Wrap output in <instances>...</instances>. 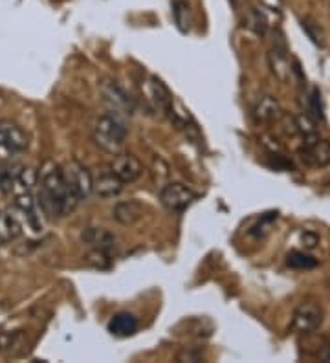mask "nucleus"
<instances>
[{
  "label": "nucleus",
  "mask_w": 330,
  "mask_h": 363,
  "mask_svg": "<svg viewBox=\"0 0 330 363\" xmlns=\"http://www.w3.org/2000/svg\"><path fill=\"white\" fill-rule=\"evenodd\" d=\"M21 165L13 164L8 165V167L0 169V191L4 195H9V193H15V184H17V173Z\"/></svg>",
  "instance_id": "obj_22"
},
{
  "label": "nucleus",
  "mask_w": 330,
  "mask_h": 363,
  "mask_svg": "<svg viewBox=\"0 0 330 363\" xmlns=\"http://www.w3.org/2000/svg\"><path fill=\"white\" fill-rule=\"evenodd\" d=\"M62 173H65L66 184H68L72 195L75 196L77 202L90 199V195L94 193V178L83 164L70 162L66 167H62Z\"/></svg>",
  "instance_id": "obj_4"
},
{
  "label": "nucleus",
  "mask_w": 330,
  "mask_h": 363,
  "mask_svg": "<svg viewBox=\"0 0 330 363\" xmlns=\"http://www.w3.org/2000/svg\"><path fill=\"white\" fill-rule=\"evenodd\" d=\"M301 24H303V30L307 31V35L312 39V43H316L317 46H325V33H323L321 28L312 23L310 18H304Z\"/></svg>",
  "instance_id": "obj_24"
},
{
  "label": "nucleus",
  "mask_w": 330,
  "mask_h": 363,
  "mask_svg": "<svg viewBox=\"0 0 330 363\" xmlns=\"http://www.w3.org/2000/svg\"><path fill=\"white\" fill-rule=\"evenodd\" d=\"M127 134L128 129L123 120V114L114 111L99 116L92 129L94 143L109 155H118L123 149L125 142H127Z\"/></svg>",
  "instance_id": "obj_2"
},
{
  "label": "nucleus",
  "mask_w": 330,
  "mask_h": 363,
  "mask_svg": "<svg viewBox=\"0 0 330 363\" xmlns=\"http://www.w3.org/2000/svg\"><path fill=\"white\" fill-rule=\"evenodd\" d=\"M147 94L150 96L149 99L153 101V105L172 120V116H175L176 112H175V106H172V96L171 92H169L167 86H165L160 79H156V77H150L149 92Z\"/></svg>",
  "instance_id": "obj_13"
},
{
  "label": "nucleus",
  "mask_w": 330,
  "mask_h": 363,
  "mask_svg": "<svg viewBox=\"0 0 330 363\" xmlns=\"http://www.w3.org/2000/svg\"><path fill=\"white\" fill-rule=\"evenodd\" d=\"M248 28L253 30L257 35H266V31H268V18L264 15L263 9L259 8H251L250 13H248Z\"/></svg>",
  "instance_id": "obj_23"
},
{
  "label": "nucleus",
  "mask_w": 330,
  "mask_h": 363,
  "mask_svg": "<svg viewBox=\"0 0 330 363\" xmlns=\"http://www.w3.org/2000/svg\"><path fill=\"white\" fill-rule=\"evenodd\" d=\"M172 17H175L176 28L182 31V33H187L191 30V24H193V11H191V6L185 2V0H175L172 2Z\"/></svg>",
  "instance_id": "obj_19"
},
{
  "label": "nucleus",
  "mask_w": 330,
  "mask_h": 363,
  "mask_svg": "<svg viewBox=\"0 0 330 363\" xmlns=\"http://www.w3.org/2000/svg\"><path fill=\"white\" fill-rule=\"evenodd\" d=\"M37 184H39V206L43 213L50 217H66L79 204L72 195L70 187L65 180L62 167L55 162H44L40 171L37 173Z\"/></svg>",
  "instance_id": "obj_1"
},
{
  "label": "nucleus",
  "mask_w": 330,
  "mask_h": 363,
  "mask_svg": "<svg viewBox=\"0 0 330 363\" xmlns=\"http://www.w3.org/2000/svg\"><path fill=\"white\" fill-rule=\"evenodd\" d=\"M279 116H281V106H279L277 99L272 98V96H263L253 106V118L257 121H263V123L277 120Z\"/></svg>",
  "instance_id": "obj_18"
},
{
  "label": "nucleus",
  "mask_w": 330,
  "mask_h": 363,
  "mask_svg": "<svg viewBox=\"0 0 330 363\" xmlns=\"http://www.w3.org/2000/svg\"><path fill=\"white\" fill-rule=\"evenodd\" d=\"M319 359H321V362L330 363V341H326L325 345L319 349Z\"/></svg>",
  "instance_id": "obj_26"
},
{
  "label": "nucleus",
  "mask_w": 330,
  "mask_h": 363,
  "mask_svg": "<svg viewBox=\"0 0 330 363\" xmlns=\"http://www.w3.org/2000/svg\"><path fill=\"white\" fill-rule=\"evenodd\" d=\"M81 240L87 244L92 252L112 253L116 250V237L105 228H84L81 233Z\"/></svg>",
  "instance_id": "obj_11"
},
{
  "label": "nucleus",
  "mask_w": 330,
  "mask_h": 363,
  "mask_svg": "<svg viewBox=\"0 0 330 363\" xmlns=\"http://www.w3.org/2000/svg\"><path fill=\"white\" fill-rule=\"evenodd\" d=\"M268 62L270 68H272L273 76L277 77L281 83H286L292 76V62L288 59V52H286L285 43L281 45H275L268 52Z\"/></svg>",
  "instance_id": "obj_12"
},
{
  "label": "nucleus",
  "mask_w": 330,
  "mask_h": 363,
  "mask_svg": "<svg viewBox=\"0 0 330 363\" xmlns=\"http://www.w3.org/2000/svg\"><path fill=\"white\" fill-rule=\"evenodd\" d=\"M286 264L294 268V270H312V268L317 266V261L314 257H310L308 253L294 250V252L286 255Z\"/></svg>",
  "instance_id": "obj_21"
},
{
  "label": "nucleus",
  "mask_w": 330,
  "mask_h": 363,
  "mask_svg": "<svg viewBox=\"0 0 330 363\" xmlns=\"http://www.w3.org/2000/svg\"><path fill=\"white\" fill-rule=\"evenodd\" d=\"M260 8L270 11V13H277L281 15L282 11V0H259Z\"/></svg>",
  "instance_id": "obj_25"
},
{
  "label": "nucleus",
  "mask_w": 330,
  "mask_h": 363,
  "mask_svg": "<svg viewBox=\"0 0 330 363\" xmlns=\"http://www.w3.org/2000/svg\"><path fill=\"white\" fill-rule=\"evenodd\" d=\"M106 328L116 337H131L138 333L140 323H138L136 315L128 314V312H119V314L112 315Z\"/></svg>",
  "instance_id": "obj_14"
},
{
  "label": "nucleus",
  "mask_w": 330,
  "mask_h": 363,
  "mask_svg": "<svg viewBox=\"0 0 330 363\" xmlns=\"http://www.w3.org/2000/svg\"><path fill=\"white\" fill-rule=\"evenodd\" d=\"M109 171L118 177L123 184H132L143 173V165L134 155H114V160L110 162Z\"/></svg>",
  "instance_id": "obj_9"
},
{
  "label": "nucleus",
  "mask_w": 330,
  "mask_h": 363,
  "mask_svg": "<svg viewBox=\"0 0 330 363\" xmlns=\"http://www.w3.org/2000/svg\"><path fill=\"white\" fill-rule=\"evenodd\" d=\"M112 217L119 224H123V226H132V224H136L143 217V208H141V204L136 202V200H123V202H118L114 206Z\"/></svg>",
  "instance_id": "obj_15"
},
{
  "label": "nucleus",
  "mask_w": 330,
  "mask_h": 363,
  "mask_svg": "<svg viewBox=\"0 0 330 363\" xmlns=\"http://www.w3.org/2000/svg\"><path fill=\"white\" fill-rule=\"evenodd\" d=\"M22 233V226L13 213L0 211V246L13 242Z\"/></svg>",
  "instance_id": "obj_17"
},
{
  "label": "nucleus",
  "mask_w": 330,
  "mask_h": 363,
  "mask_svg": "<svg viewBox=\"0 0 330 363\" xmlns=\"http://www.w3.org/2000/svg\"><path fill=\"white\" fill-rule=\"evenodd\" d=\"M194 200H197V193L180 182H171L160 191V202L171 213H184Z\"/></svg>",
  "instance_id": "obj_5"
},
{
  "label": "nucleus",
  "mask_w": 330,
  "mask_h": 363,
  "mask_svg": "<svg viewBox=\"0 0 330 363\" xmlns=\"http://www.w3.org/2000/svg\"><path fill=\"white\" fill-rule=\"evenodd\" d=\"M28 143H30L28 134L15 121H0V156L2 158L22 155L28 149Z\"/></svg>",
  "instance_id": "obj_3"
},
{
  "label": "nucleus",
  "mask_w": 330,
  "mask_h": 363,
  "mask_svg": "<svg viewBox=\"0 0 330 363\" xmlns=\"http://www.w3.org/2000/svg\"><path fill=\"white\" fill-rule=\"evenodd\" d=\"M301 160L312 167H323L330 164V143L325 140L310 138L304 140V147L299 151Z\"/></svg>",
  "instance_id": "obj_10"
},
{
  "label": "nucleus",
  "mask_w": 330,
  "mask_h": 363,
  "mask_svg": "<svg viewBox=\"0 0 330 363\" xmlns=\"http://www.w3.org/2000/svg\"><path fill=\"white\" fill-rule=\"evenodd\" d=\"M323 321V312L316 303H303L295 308L292 325L297 333L312 334L316 333Z\"/></svg>",
  "instance_id": "obj_8"
},
{
  "label": "nucleus",
  "mask_w": 330,
  "mask_h": 363,
  "mask_svg": "<svg viewBox=\"0 0 330 363\" xmlns=\"http://www.w3.org/2000/svg\"><path fill=\"white\" fill-rule=\"evenodd\" d=\"M307 116L314 123L323 121L325 114H323V101H321V92L319 89L312 86L307 94Z\"/></svg>",
  "instance_id": "obj_20"
},
{
  "label": "nucleus",
  "mask_w": 330,
  "mask_h": 363,
  "mask_svg": "<svg viewBox=\"0 0 330 363\" xmlns=\"http://www.w3.org/2000/svg\"><path fill=\"white\" fill-rule=\"evenodd\" d=\"M99 92L103 96V101L110 106V111L119 112V114H132L134 112V99L128 96L127 90L114 79H105L99 84Z\"/></svg>",
  "instance_id": "obj_6"
},
{
  "label": "nucleus",
  "mask_w": 330,
  "mask_h": 363,
  "mask_svg": "<svg viewBox=\"0 0 330 363\" xmlns=\"http://www.w3.org/2000/svg\"><path fill=\"white\" fill-rule=\"evenodd\" d=\"M123 191V182L119 180L118 177L106 171V173L99 174V177L94 180V193H96L99 199H114L119 193Z\"/></svg>",
  "instance_id": "obj_16"
},
{
  "label": "nucleus",
  "mask_w": 330,
  "mask_h": 363,
  "mask_svg": "<svg viewBox=\"0 0 330 363\" xmlns=\"http://www.w3.org/2000/svg\"><path fill=\"white\" fill-rule=\"evenodd\" d=\"M13 206L22 217H24V220H26L31 231H35V233L43 231V209H40L39 202H37L35 196L31 195L30 191L17 193L13 200Z\"/></svg>",
  "instance_id": "obj_7"
},
{
  "label": "nucleus",
  "mask_w": 330,
  "mask_h": 363,
  "mask_svg": "<svg viewBox=\"0 0 330 363\" xmlns=\"http://www.w3.org/2000/svg\"><path fill=\"white\" fill-rule=\"evenodd\" d=\"M303 240H304V242H307V248H314V246H316V244H317V237H316V235L308 233V231L303 235Z\"/></svg>",
  "instance_id": "obj_27"
}]
</instances>
